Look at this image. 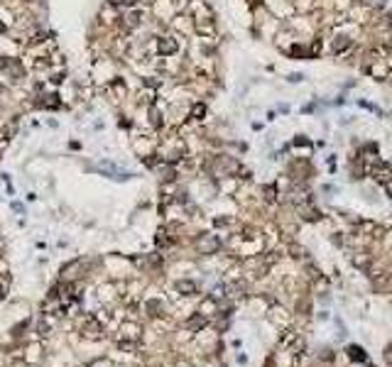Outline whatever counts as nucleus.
I'll return each mask as SVG.
<instances>
[{
    "instance_id": "nucleus-1",
    "label": "nucleus",
    "mask_w": 392,
    "mask_h": 367,
    "mask_svg": "<svg viewBox=\"0 0 392 367\" xmlns=\"http://www.w3.org/2000/svg\"><path fill=\"white\" fill-rule=\"evenodd\" d=\"M157 49H159V54H172V52H176V42L169 37H162L157 42Z\"/></svg>"
},
{
    "instance_id": "nucleus-2",
    "label": "nucleus",
    "mask_w": 392,
    "mask_h": 367,
    "mask_svg": "<svg viewBox=\"0 0 392 367\" xmlns=\"http://www.w3.org/2000/svg\"><path fill=\"white\" fill-rule=\"evenodd\" d=\"M204 113H206V108H204V105H196V108H194V115H196V118H201Z\"/></svg>"
},
{
    "instance_id": "nucleus-3",
    "label": "nucleus",
    "mask_w": 392,
    "mask_h": 367,
    "mask_svg": "<svg viewBox=\"0 0 392 367\" xmlns=\"http://www.w3.org/2000/svg\"><path fill=\"white\" fill-rule=\"evenodd\" d=\"M120 3H123V5H125V8H132V5H135V3H137V0H120Z\"/></svg>"
},
{
    "instance_id": "nucleus-4",
    "label": "nucleus",
    "mask_w": 392,
    "mask_h": 367,
    "mask_svg": "<svg viewBox=\"0 0 392 367\" xmlns=\"http://www.w3.org/2000/svg\"><path fill=\"white\" fill-rule=\"evenodd\" d=\"M3 32H5V25H3V22H0V35H3Z\"/></svg>"
},
{
    "instance_id": "nucleus-5",
    "label": "nucleus",
    "mask_w": 392,
    "mask_h": 367,
    "mask_svg": "<svg viewBox=\"0 0 392 367\" xmlns=\"http://www.w3.org/2000/svg\"><path fill=\"white\" fill-rule=\"evenodd\" d=\"M3 291H5V284H0V296H3Z\"/></svg>"
}]
</instances>
